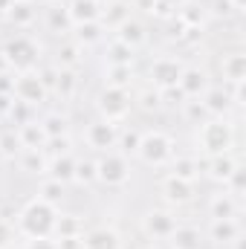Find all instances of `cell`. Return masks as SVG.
<instances>
[{
    "label": "cell",
    "instance_id": "6da1fadb",
    "mask_svg": "<svg viewBox=\"0 0 246 249\" xmlns=\"http://www.w3.org/2000/svg\"><path fill=\"white\" fill-rule=\"evenodd\" d=\"M55 220H58V209L44 203L41 197H35L20 209L18 229L23 238H50L55 232Z\"/></svg>",
    "mask_w": 246,
    "mask_h": 249
},
{
    "label": "cell",
    "instance_id": "7a4b0ae2",
    "mask_svg": "<svg viewBox=\"0 0 246 249\" xmlns=\"http://www.w3.org/2000/svg\"><path fill=\"white\" fill-rule=\"evenodd\" d=\"M197 145L209 157L229 154L232 145H235V130H232V124L226 119H209V122L200 124V130H197Z\"/></svg>",
    "mask_w": 246,
    "mask_h": 249
},
{
    "label": "cell",
    "instance_id": "3957f363",
    "mask_svg": "<svg viewBox=\"0 0 246 249\" xmlns=\"http://www.w3.org/2000/svg\"><path fill=\"white\" fill-rule=\"evenodd\" d=\"M3 61L18 72H29L41 61V44L29 35H15L6 47H3Z\"/></svg>",
    "mask_w": 246,
    "mask_h": 249
},
{
    "label": "cell",
    "instance_id": "277c9868",
    "mask_svg": "<svg viewBox=\"0 0 246 249\" xmlns=\"http://www.w3.org/2000/svg\"><path fill=\"white\" fill-rule=\"evenodd\" d=\"M136 157H139L145 165H165V162L174 160V139H171L165 130H148V133H142V139H139Z\"/></svg>",
    "mask_w": 246,
    "mask_h": 249
},
{
    "label": "cell",
    "instance_id": "5b68a950",
    "mask_svg": "<svg viewBox=\"0 0 246 249\" xmlns=\"http://www.w3.org/2000/svg\"><path fill=\"white\" fill-rule=\"evenodd\" d=\"M47 96H50V87L44 84L41 72L29 70V72H20L18 78H12V99L23 102L29 107H38L47 102Z\"/></svg>",
    "mask_w": 246,
    "mask_h": 249
},
{
    "label": "cell",
    "instance_id": "8992f818",
    "mask_svg": "<svg viewBox=\"0 0 246 249\" xmlns=\"http://www.w3.org/2000/svg\"><path fill=\"white\" fill-rule=\"evenodd\" d=\"M96 180L107 188H119L130 180V162L119 151H105V157L96 162Z\"/></svg>",
    "mask_w": 246,
    "mask_h": 249
},
{
    "label": "cell",
    "instance_id": "52a82bcc",
    "mask_svg": "<svg viewBox=\"0 0 246 249\" xmlns=\"http://www.w3.org/2000/svg\"><path fill=\"white\" fill-rule=\"evenodd\" d=\"M96 107H99L102 119L119 124L124 116L130 113L133 102H130V93H127V90H119V87H105V90L96 96Z\"/></svg>",
    "mask_w": 246,
    "mask_h": 249
},
{
    "label": "cell",
    "instance_id": "ba28073f",
    "mask_svg": "<svg viewBox=\"0 0 246 249\" xmlns=\"http://www.w3.org/2000/svg\"><path fill=\"white\" fill-rule=\"evenodd\" d=\"M185 64L180 58H171V55H162V58H154L151 67H148V78H151V87L154 90H171L177 87L180 75H183Z\"/></svg>",
    "mask_w": 246,
    "mask_h": 249
},
{
    "label": "cell",
    "instance_id": "9c48e42d",
    "mask_svg": "<svg viewBox=\"0 0 246 249\" xmlns=\"http://www.w3.org/2000/svg\"><path fill=\"white\" fill-rule=\"evenodd\" d=\"M174 229H177V217L168 209H148L142 214V232L151 241H168Z\"/></svg>",
    "mask_w": 246,
    "mask_h": 249
},
{
    "label": "cell",
    "instance_id": "30bf717a",
    "mask_svg": "<svg viewBox=\"0 0 246 249\" xmlns=\"http://www.w3.org/2000/svg\"><path fill=\"white\" fill-rule=\"evenodd\" d=\"M84 139H87V145L96 148V151H113L116 142H119V124L107 122V119H96V122L87 124Z\"/></svg>",
    "mask_w": 246,
    "mask_h": 249
},
{
    "label": "cell",
    "instance_id": "8fae6325",
    "mask_svg": "<svg viewBox=\"0 0 246 249\" xmlns=\"http://www.w3.org/2000/svg\"><path fill=\"white\" fill-rule=\"evenodd\" d=\"M211 87L209 81V72L203 67H185L180 81H177V90L183 93V99H203V93Z\"/></svg>",
    "mask_w": 246,
    "mask_h": 249
},
{
    "label": "cell",
    "instance_id": "7c38bea8",
    "mask_svg": "<svg viewBox=\"0 0 246 249\" xmlns=\"http://www.w3.org/2000/svg\"><path fill=\"white\" fill-rule=\"evenodd\" d=\"M78 249H122V238L110 226H93V229L81 232Z\"/></svg>",
    "mask_w": 246,
    "mask_h": 249
},
{
    "label": "cell",
    "instance_id": "4fadbf2b",
    "mask_svg": "<svg viewBox=\"0 0 246 249\" xmlns=\"http://www.w3.org/2000/svg\"><path fill=\"white\" fill-rule=\"evenodd\" d=\"M200 105H203V110L211 116V119H226V113L232 110V93L229 90H223V87H209L206 93H203V99H200Z\"/></svg>",
    "mask_w": 246,
    "mask_h": 249
},
{
    "label": "cell",
    "instance_id": "5bb4252c",
    "mask_svg": "<svg viewBox=\"0 0 246 249\" xmlns=\"http://www.w3.org/2000/svg\"><path fill=\"white\" fill-rule=\"evenodd\" d=\"M162 197H165L168 206H185V203L194 200V183L168 174V177L162 180Z\"/></svg>",
    "mask_w": 246,
    "mask_h": 249
},
{
    "label": "cell",
    "instance_id": "9a60e30c",
    "mask_svg": "<svg viewBox=\"0 0 246 249\" xmlns=\"http://www.w3.org/2000/svg\"><path fill=\"white\" fill-rule=\"evenodd\" d=\"M209 214H211V220H220V217H238V214H241V200L232 197L229 191L211 194V200H209Z\"/></svg>",
    "mask_w": 246,
    "mask_h": 249
},
{
    "label": "cell",
    "instance_id": "2e32d148",
    "mask_svg": "<svg viewBox=\"0 0 246 249\" xmlns=\"http://www.w3.org/2000/svg\"><path fill=\"white\" fill-rule=\"evenodd\" d=\"M67 15H70L72 26L90 23V20H99L102 3H99V0H70V3H67Z\"/></svg>",
    "mask_w": 246,
    "mask_h": 249
},
{
    "label": "cell",
    "instance_id": "e0dca14e",
    "mask_svg": "<svg viewBox=\"0 0 246 249\" xmlns=\"http://www.w3.org/2000/svg\"><path fill=\"white\" fill-rule=\"evenodd\" d=\"M168 249H203V232L197 226H180L168 235Z\"/></svg>",
    "mask_w": 246,
    "mask_h": 249
},
{
    "label": "cell",
    "instance_id": "ac0fdd59",
    "mask_svg": "<svg viewBox=\"0 0 246 249\" xmlns=\"http://www.w3.org/2000/svg\"><path fill=\"white\" fill-rule=\"evenodd\" d=\"M238 235H241L238 217H220V220H211L209 223V238L214 244H232Z\"/></svg>",
    "mask_w": 246,
    "mask_h": 249
},
{
    "label": "cell",
    "instance_id": "d6986e66",
    "mask_svg": "<svg viewBox=\"0 0 246 249\" xmlns=\"http://www.w3.org/2000/svg\"><path fill=\"white\" fill-rule=\"evenodd\" d=\"M220 72L229 84H241L246 78V55L244 53H229L220 58Z\"/></svg>",
    "mask_w": 246,
    "mask_h": 249
},
{
    "label": "cell",
    "instance_id": "ffe728a7",
    "mask_svg": "<svg viewBox=\"0 0 246 249\" xmlns=\"http://www.w3.org/2000/svg\"><path fill=\"white\" fill-rule=\"evenodd\" d=\"M116 41H122L127 44L130 50H139L145 41H148V32H145V26L139 23V20H133V18H127L122 26L116 29Z\"/></svg>",
    "mask_w": 246,
    "mask_h": 249
},
{
    "label": "cell",
    "instance_id": "44dd1931",
    "mask_svg": "<svg viewBox=\"0 0 246 249\" xmlns=\"http://www.w3.org/2000/svg\"><path fill=\"white\" fill-rule=\"evenodd\" d=\"M47 174L58 183H70L72 174H75V157L72 154H58V157H50L47 162Z\"/></svg>",
    "mask_w": 246,
    "mask_h": 249
},
{
    "label": "cell",
    "instance_id": "7402d4cb",
    "mask_svg": "<svg viewBox=\"0 0 246 249\" xmlns=\"http://www.w3.org/2000/svg\"><path fill=\"white\" fill-rule=\"evenodd\" d=\"M238 165H241V162H238L232 154H217V157L209 160V177H211L214 183H226L229 174H232Z\"/></svg>",
    "mask_w": 246,
    "mask_h": 249
},
{
    "label": "cell",
    "instance_id": "603a6c76",
    "mask_svg": "<svg viewBox=\"0 0 246 249\" xmlns=\"http://www.w3.org/2000/svg\"><path fill=\"white\" fill-rule=\"evenodd\" d=\"M127 18H130V6H127V3H122V0L107 3V6H105V12L99 15V20L105 23V29H119Z\"/></svg>",
    "mask_w": 246,
    "mask_h": 249
},
{
    "label": "cell",
    "instance_id": "cb8c5ba5",
    "mask_svg": "<svg viewBox=\"0 0 246 249\" xmlns=\"http://www.w3.org/2000/svg\"><path fill=\"white\" fill-rule=\"evenodd\" d=\"M20 168L26 171V174H44L47 171V154H44V148H23L20 151Z\"/></svg>",
    "mask_w": 246,
    "mask_h": 249
},
{
    "label": "cell",
    "instance_id": "d4e9b609",
    "mask_svg": "<svg viewBox=\"0 0 246 249\" xmlns=\"http://www.w3.org/2000/svg\"><path fill=\"white\" fill-rule=\"evenodd\" d=\"M18 139H20L23 148H44L47 133H44L41 122L32 119V122H26V124H18Z\"/></svg>",
    "mask_w": 246,
    "mask_h": 249
},
{
    "label": "cell",
    "instance_id": "484cf974",
    "mask_svg": "<svg viewBox=\"0 0 246 249\" xmlns=\"http://www.w3.org/2000/svg\"><path fill=\"white\" fill-rule=\"evenodd\" d=\"M102 38H105V23H102V20H90V23H78V26H75V44H78V47L99 44Z\"/></svg>",
    "mask_w": 246,
    "mask_h": 249
},
{
    "label": "cell",
    "instance_id": "4316f807",
    "mask_svg": "<svg viewBox=\"0 0 246 249\" xmlns=\"http://www.w3.org/2000/svg\"><path fill=\"white\" fill-rule=\"evenodd\" d=\"M107 64H116V67H133V58H136V50H130L127 44H122V41H110L107 44Z\"/></svg>",
    "mask_w": 246,
    "mask_h": 249
},
{
    "label": "cell",
    "instance_id": "83f0119b",
    "mask_svg": "<svg viewBox=\"0 0 246 249\" xmlns=\"http://www.w3.org/2000/svg\"><path fill=\"white\" fill-rule=\"evenodd\" d=\"M6 18H9V23L15 29H26L35 20V9H32V3H12L9 12H6Z\"/></svg>",
    "mask_w": 246,
    "mask_h": 249
},
{
    "label": "cell",
    "instance_id": "f1b7e54d",
    "mask_svg": "<svg viewBox=\"0 0 246 249\" xmlns=\"http://www.w3.org/2000/svg\"><path fill=\"white\" fill-rule=\"evenodd\" d=\"M171 177H180V180L194 183L200 177V162L194 157H177V160H171Z\"/></svg>",
    "mask_w": 246,
    "mask_h": 249
},
{
    "label": "cell",
    "instance_id": "f546056e",
    "mask_svg": "<svg viewBox=\"0 0 246 249\" xmlns=\"http://www.w3.org/2000/svg\"><path fill=\"white\" fill-rule=\"evenodd\" d=\"M81 232H84V226H81V220L75 217V214H58V220H55V238L64 241V238H81Z\"/></svg>",
    "mask_w": 246,
    "mask_h": 249
},
{
    "label": "cell",
    "instance_id": "4dcf8cb0",
    "mask_svg": "<svg viewBox=\"0 0 246 249\" xmlns=\"http://www.w3.org/2000/svg\"><path fill=\"white\" fill-rule=\"evenodd\" d=\"M41 127H44V133H47V139H53V136H67L70 133V119L58 113V110H53V113H47L44 119H41Z\"/></svg>",
    "mask_w": 246,
    "mask_h": 249
},
{
    "label": "cell",
    "instance_id": "1f68e13d",
    "mask_svg": "<svg viewBox=\"0 0 246 249\" xmlns=\"http://www.w3.org/2000/svg\"><path fill=\"white\" fill-rule=\"evenodd\" d=\"M105 81H107V87L127 90L130 81H133V67H116V64H107V70H105Z\"/></svg>",
    "mask_w": 246,
    "mask_h": 249
},
{
    "label": "cell",
    "instance_id": "d6a6232c",
    "mask_svg": "<svg viewBox=\"0 0 246 249\" xmlns=\"http://www.w3.org/2000/svg\"><path fill=\"white\" fill-rule=\"evenodd\" d=\"M47 26H50L53 32H67V29H72V20H70V15H67V6L55 3V6L47 9Z\"/></svg>",
    "mask_w": 246,
    "mask_h": 249
},
{
    "label": "cell",
    "instance_id": "836d02e7",
    "mask_svg": "<svg viewBox=\"0 0 246 249\" xmlns=\"http://www.w3.org/2000/svg\"><path fill=\"white\" fill-rule=\"evenodd\" d=\"M75 87H78V75H75V70H58V72H55V90H58L61 99H72Z\"/></svg>",
    "mask_w": 246,
    "mask_h": 249
},
{
    "label": "cell",
    "instance_id": "e575fe53",
    "mask_svg": "<svg viewBox=\"0 0 246 249\" xmlns=\"http://www.w3.org/2000/svg\"><path fill=\"white\" fill-rule=\"evenodd\" d=\"M20 151H23V145L18 139V130H3L0 133V157L15 160V157H20Z\"/></svg>",
    "mask_w": 246,
    "mask_h": 249
},
{
    "label": "cell",
    "instance_id": "d590c367",
    "mask_svg": "<svg viewBox=\"0 0 246 249\" xmlns=\"http://www.w3.org/2000/svg\"><path fill=\"white\" fill-rule=\"evenodd\" d=\"M38 197L44 200V203H50V206H61V197H64V183H58V180H44L41 183V188H38Z\"/></svg>",
    "mask_w": 246,
    "mask_h": 249
},
{
    "label": "cell",
    "instance_id": "8d00e7d4",
    "mask_svg": "<svg viewBox=\"0 0 246 249\" xmlns=\"http://www.w3.org/2000/svg\"><path fill=\"white\" fill-rule=\"evenodd\" d=\"M58 64H61V70H78V64H81V47L72 41V44H61L58 47Z\"/></svg>",
    "mask_w": 246,
    "mask_h": 249
},
{
    "label": "cell",
    "instance_id": "74e56055",
    "mask_svg": "<svg viewBox=\"0 0 246 249\" xmlns=\"http://www.w3.org/2000/svg\"><path fill=\"white\" fill-rule=\"evenodd\" d=\"M72 180L81 183V186L96 183V162H93V160H75V174H72Z\"/></svg>",
    "mask_w": 246,
    "mask_h": 249
},
{
    "label": "cell",
    "instance_id": "f35d334b",
    "mask_svg": "<svg viewBox=\"0 0 246 249\" xmlns=\"http://www.w3.org/2000/svg\"><path fill=\"white\" fill-rule=\"evenodd\" d=\"M223 186H226V191H229L232 197H238V200H241V197H244V191H246V171L238 165V168L229 174V180H226Z\"/></svg>",
    "mask_w": 246,
    "mask_h": 249
},
{
    "label": "cell",
    "instance_id": "ab89813d",
    "mask_svg": "<svg viewBox=\"0 0 246 249\" xmlns=\"http://www.w3.org/2000/svg\"><path fill=\"white\" fill-rule=\"evenodd\" d=\"M139 139H142V130H119V142L116 145H122V151L119 154H136V148H139Z\"/></svg>",
    "mask_w": 246,
    "mask_h": 249
},
{
    "label": "cell",
    "instance_id": "60d3db41",
    "mask_svg": "<svg viewBox=\"0 0 246 249\" xmlns=\"http://www.w3.org/2000/svg\"><path fill=\"white\" fill-rule=\"evenodd\" d=\"M159 105H162V93L159 90H145V93H139V110H145V113H151V110H159Z\"/></svg>",
    "mask_w": 246,
    "mask_h": 249
},
{
    "label": "cell",
    "instance_id": "b9f144b4",
    "mask_svg": "<svg viewBox=\"0 0 246 249\" xmlns=\"http://www.w3.org/2000/svg\"><path fill=\"white\" fill-rule=\"evenodd\" d=\"M15 244V226L0 217V249H9Z\"/></svg>",
    "mask_w": 246,
    "mask_h": 249
},
{
    "label": "cell",
    "instance_id": "7bdbcfd3",
    "mask_svg": "<svg viewBox=\"0 0 246 249\" xmlns=\"http://www.w3.org/2000/svg\"><path fill=\"white\" fill-rule=\"evenodd\" d=\"M26 249H61V244H58V238H29V244H26Z\"/></svg>",
    "mask_w": 246,
    "mask_h": 249
},
{
    "label": "cell",
    "instance_id": "ee69618b",
    "mask_svg": "<svg viewBox=\"0 0 246 249\" xmlns=\"http://www.w3.org/2000/svg\"><path fill=\"white\" fill-rule=\"evenodd\" d=\"M159 3H162L165 9H180V6H183L185 0H159Z\"/></svg>",
    "mask_w": 246,
    "mask_h": 249
},
{
    "label": "cell",
    "instance_id": "f6af8a7d",
    "mask_svg": "<svg viewBox=\"0 0 246 249\" xmlns=\"http://www.w3.org/2000/svg\"><path fill=\"white\" fill-rule=\"evenodd\" d=\"M226 3H229L235 12H244V9H246V0H226Z\"/></svg>",
    "mask_w": 246,
    "mask_h": 249
},
{
    "label": "cell",
    "instance_id": "bcb514c9",
    "mask_svg": "<svg viewBox=\"0 0 246 249\" xmlns=\"http://www.w3.org/2000/svg\"><path fill=\"white\" fill-rule=\"evenodd\" d=\"M12 3H32V0H12Z\"/></svg>",
    "mask_w": 246,
    "mask_h": 249
},
{
    "label": "cell",
    "instance_id": "7dc6e473",
    "mask_svg": "<svg viewBox=\"0 0 246 249\" xmlns=\"http://www.w3.org/2000/svg\"><path fill=\"white\" fill-rule=\"evenodd\" d=\"M50 3H53V6H55V3H61V0H50Z\"/></svg>",
    "mask_w": 246,
    "mask_h": 249
},
{
    "label": "cell",
    "instance_id": "c3c4849f",
    "mask_svg": "<svg viewBox=\"0 0 246 249\" xmlns=\"http://www.w3.org/2000/svg\"><path fill=\"white\" fill-rule=\"evenodd\" d=\"M139 249H157V247H139Z\"/></svg>",
    "mask_w": 246,
    "mask_h": 249
},
{
    "label": "cell",
    "instance_id": "681fc988",
    "mask_svg": "<svg viewBox=\"0 0 246 249\" xmlns=\"http://www.w3.org/2000/svg\"><path fill=\"white\" fill-rule=\"evenodd\" d=\"M0 162H3V157H0Z\"/></svg>",
    "mask_w": 246,
    "mask_h": 249
}]
</instances>
